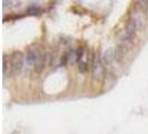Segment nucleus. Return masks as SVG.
<instances>
[{
    "instance_id": "f257e3e1",
    "label": "nucleus",
    "mask_w": 148,
    "mask_h": 134,
    "mask_svg": "<svg viewBox=\"0 0 148 134\" xmlns=\"http://www.w3.org/2000/svg\"><path fill=\"white\" fill-rule=\"evenodd\" d=\"M10 66H11V74H17L21 70L23 63H25V56L21 52H14L10 55Z\"/></svg>"
},
{
    "instance_id": "f03ea898",
    "label": "nucleus",
    "mask_w": 148,
    "mask_h": 134,
    "mask_svg": "<svg viewBox=\"0 0 148 134\" xmlns=\"http://www.w3.org/2000/svg\"><path fill=\"white\" fill-rule=\"evenodd\" d=\"M104 64H103V60L101 58L98 56L95 58L94 63H92V67H91V70H92V74L96 78H100L103 75H104Z\"/></svg>"
},
{
    "instance_id": "7ed1b4c3",
    "label": "nucleus",
    "mask_w": 148,
    "mask_h": 134,
    "mask_svg": "<svg viewBox=\"0 0 148 134\" xmlns=\"http://www.w3.org/2000/svg\"><path fill=\"white\" fill-rule=\"evenodd\" d=\"M128 47H129V46L126 44H124V43H120V44L116 47V49H115V60H116V61L120 63L121 60L124 59L127 50H128Z\"/></svg>"
},
{
    "instance_id": "20e7f679",
    "label": "nucleus",
    "mask_w": 148,
    "mask_h": 134,
    "mask_svg": "<svg viewBox=\"0 0 148 134\" xmlns=\"http://www.w3.org/2000/svg\"><path fill=\"white\" fill-rule=\"evenodd\" d=\"M101 60L104 65H110L115 60V50L112 48H108L101 56Z\"/></svg>"
},
{
    "instance_id": "39448f33",
    "label": "nucleus",
    "mask_w": 148,
    "mask_h": 134,
    "mask_svg": "<svg viewBox=\"0 0 148 134\" xmlns=\"http://www.w3.org/2000/svg\"><path fill=\"white\" fill-rule=\"evenodd\" d=\"M37 60V50H29L25 56V61L28 66H35Z\"/></svg>"
},
{
    "instance_id": "423d86ee",
    "label": "nucleus",
    "mask_w": 148,
    "mask_h": 134,
    "mask_svg": "<svg viewBox=\"0 0 148 134\" xmlns=\"http://www.w3.org/2000/svg\"><path fill=\"white\" fill-rule=\"evenodd\" d=\"M34 67L37 73H41L45 68V57L40 54L39 50H37V60H36V64Z\"/></svg>"
},
{
    "instance_id": "0eeeda50",
    "label": "nucleus",
    "mask_w": 148,
    "mask_h": 134,
    "mask_svg": "<svg viewBox=\"0 0 148 134\" xmlns=\"http://www.w3.org/2000/svg\"><path fill=\"white\" fill-rule=\"evenodd\" d=\"M3 76L8 77V76H11V66H10V59H8L7 56L3 57Z\"/></svg>"
},
{
    "instance_id": "6e6552de",
    "label": "nucleus",
    "mask_w": 148,
    "mask_h": 134,
    "mask_svg": "<svg viewBox=\"0 0 148 134\" xmlns=\"http://www.w3.org/2000/svg\"><path fill=\"white\" fill-rule=\"evenodd\" d=\"M148 9V1H139L137 3V10H140L143 12H146Z\"/></svg>"
},
{
    "instance_id": "1a4fd4ad",
    "label": "nucleus",
    "mask_w": 148,
    "mask_h": 134,
    "mask_svg": "<svg viewBox=\"0 0 148 134\" xmlns=\"http://www.w3.org/2000/svg\"><path fill=\"white\" fill-rule=\"evenodd\" d=\"M27 12L29 15H37L38 12H40V8L38 7V6H36V5H32V6H30L27 9Z\"/></svg>"
},
{
    "instance_id": "9d476101",
    "label": "nucleus",
    "mask_w": 148,
    "mask_h": 134,
    "mask_svg": "<svg viewBox=\"0 0 148 134\" xmlns=\"http://www.w3.org/2000/svg\"><path fill=\"white\" fill-rule=\"evenodd\" d=\"M78 69H79V72L80 73H86L87 70H88V65H87V63L86 61H79L78 63Z\"/></svg>"
},
{
    "instance_id": "9b49d317",
    "label": "nucleus",
    "mask_w": 148,
    "mask_h": 134,
    "mask_svg": "<svg viewBox=\"0 0 148 134\" xmlns=\"http://www.w3.org/2000/svg\"><path fill=\"white\" fill-rule=\"evenodd\" d=\"M76 55H77V60H78V63L82 61V55H84V49H82V48H78V49L76 50Z\"/></svg>"
}]
</instances>
